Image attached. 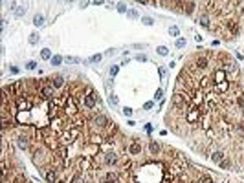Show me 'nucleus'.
Masks as SVG:
<instances>
[{
	"instance_id": "1",
	"label": "nucleus",
	"mask_w": 244,
	"mask_h": 183,
	"mask_svg": "<svg viewBox=\"0 0 244 183\" xmlns=\"http://www.w3.org/2000/svg\"><path fill=\"white\" fill-rule=\"evenodd\" d=\"M173 103L176 104V106H185V103H187V97L184 93H174V97H173Z\"/></svg>"
},
{
	"instance_id": "2",
	"label": "nucleus",
	"mask_w": 244,
	"mask_h": 183,
	"mask_svg": "<svg viewBox=\"0 0 244 183\" xmlns=\"http://www.w3.org/2000/svg\"><path fill=\"white\" fill-rule=\"evenodd\" d=\"M94 123L97 125V126H107V125H110L108 119H107L105 115H95V117H94Z\"/></svg>"
},
{
	"instance_id": "3",
	"label": "nucleus",
	"mask_w": 244,
	"mask_h": 183,
	"mask_svg": "<svg viewBox=\"0 0 244 183\" xmlns=\"http://www.w3.org/2000/svg\"><path fill=\"white\" fill-rule=\"evenodd\" d=\"M40 93H42V97H51L53 95V86H42L40 88Z\"/></svg>"
},
{
	"instance_id": "4",
	"label": "nucleus",
	"mask_w": 244,
	"mask_h": 183,
	"mask_svg": "<svg viewBox=\"0 0 244 183\" xmlns=\"http://www.w3.org/2000/svg\"><path fill=\"white\" fill-rule=\"evenodd\" d=\"M50 81H51V86H53V88H61V86L64 84V79H62L61 75H57V77H51Z\"/></svg>"
},
{
	"instance_id": "5",
	"label": "nucleus",
	"mask_w": 244,
	"mask_h": 183,
	"mask_svg": "<svg viewBox=\"0 0 244 183\" xmlns=\"http://www.w3.org/2000/svg\"><path fill=\"white\" fill-rule=\"evenodd\" d=\"M94 104H95V97H94V93L86 95V97H84V106H86V108H94Z\"/></svg>"
},
{
	"instance_id": "6",
	"label": "nucleus",
	"mask_w": 244,
	"mask_h": 183,
	"mask_svg": "<svg viewBox=\"0 0 244 183\" xmlns=\"http://www.w3.org/2000/svg\"><path fill=\"white\" fill-rule=\"evenodd\" d=\"M141 150H143V147H141L140 143H132L130 148H129V152H130V154H141Z\"/></svg>"
},
{
	"instance_id": "7",
	"label": "nucleus",
	"mask_w": 244,
	"mask_h": 183,
	"mask_svg": "<svg viewBox=\"0 0 244 183\" xmlns=\"http://www.w3.org/2000/svg\"><path fill=\"white\" fill-rule=\"evenodd\" d=\"M46 181H48V183H55V181H57V174L53 172V168L46 172Z\"/></svg>"
},
{
	"instance_id": "8",
	"label": "nucleus",
	"mask_w": 244,
	"mask_h": 183,
	"mask_svg": "<svg viewBox=\"0 0 244 183\" xmlns=\"http://www.w3.org/2000/svg\"><path fill=\"white\" fill-rule=\"evenodd\" d=\"M116 159H118V157H116V154H114V152H108L107 156H105V163H107V165H114Z\"/></svg>"
},
{
	"instance_id": "9",
	"label": "nucleus",
	"mask_w": 244,
	"mask_h": 183,
	"mask_svg": "<svg viewBox=\"0 0 244 183\" xmlns=\"http://www.w3.org/2000/svg\"><path fill=\"white\" fill-rule=\"evenodd\" d=\"M116 181H118V174L116 172H108L107 178H105V183H116Z\"/></svg>"
},
{
	"instance_id": "10",
	"label": "nucleus",
	"mask_w": 244,
	"mask_h": 183,
	"mask_svg": "<svg viewBox=\"0 0 244 183\" xmlns=\"http://www.w3.org/2000/svg\"><path fill=\"white\" fill-rule=\"evenodd\" d=\"M149 150H151V154H158L160 152V145H158L156 141H151L149 143Z\"/></svg>"
},
{
	"instance_id": "11",
	"label": "nucleus",
	"mask_w": 244,
	"mask_h": 183,
	"mask_svg": "<svg viewBox=\"0 0 244 183\" xmlns=\"http://www.w3.org/2000/svg\"><path fill=\"white\" fill-rule=\"evenodd\" d=\"M196 117H200V110H196V108H195V112H189V114H187V121L191 123V121H195Z\"/></svg>"
},
{
	"instance_id": "12",
	"label": "nucleus",
	"mask_w": 244,
	"mask_h": 183,
	"mask_svg": "<svg viewBox=\"0 0 244 183\" xmlns=\"http://www.w3.org/2000/svg\"><path fill=\"white\" fill-rule=\"evenodd\" d=\"M211 159H213V161H215V163H220V161H222V159H224V154H222V152H220V150H218V152H215L213 156H211Z\"/></svg>"
},
{
	"instance_id": "13",
	"label": "nucleus",
	"mask_w": 244,
	"mask_h": 183,
	"mask_svg": "<svg viewBox=\"0 0 244 183\" xmlns=\"http://www.w3.org/2000/svg\"><path fill=\"white\" fill-rule=\"evenodd\" d=\"M40 57H42V59H44V61H48V59L51 61V51H50L48 48H44V50H42V51H40Z\"/></svg>"
},
{
	"instance_id": "14",
	"label": "nucleus",
	"mask_w": 244,
	"mask_h": 183,
	"mask_svg": "<svg viewBox=\"0 0 244 183\" xmlns=\"http://www.w3.org/2000/svg\"><path fill=\"white\" fill-rule=\"evenodd\" d=\"M196 66H198V68H206V66H207V59H206V57H198Z\"/></svg>"
},
{
	"instance_id": "15",
	"label": "nucleus",
	"mask_w": 244,
	"mask_h": 183,
	"mask_svg": "<svg viewBox=\"0 0 244 183\" xmlns=\"http://www.w3.org/2000/svg\"><path fill=\"white\" fill-rule=\"evenodd\" d=\"M29 106H31V104H29L28 101H24V99H18V108H20V110H28Z\"/></svg>"
},
{
	"instance_id": "16",
	"label": "nucleus",
	"mask_w": 244,
	"mask_h": 183,
	"mask_svg": "<svg viewBox=\"0 0 244 183\" xmlns=\"http://www.w3.org/2000/svg\"><path fill=\"white\" fill-rule=\"evenodd\" d=\"M33 24H35V26H42V24H44V17H42V15H35Z\"/></svg>"
},
{
	"instance_id": "17",
	"label": "nucleus",
	"mask_w": 244,
	"mask_h": 183,
	"mask_svg": "<svg viewBox=\"0 0 244 183\" xmlns=\"http://www.w3.org/2000/svg\"><path fill=\"white\" fill-rule=\"evenodd\" d=\"M18 147H22V148L28 147V137H26V136H20V137H18Z\"/></svg>"
},
{
	"instance_id": "18",
	"label": "nucleus",
	"mask_w": 244,
	"mask_h": 183,
	"mask_svg": "<svg viewBox=\"0 0 244 183\" xmlns=\"http://www.w3.org/2000/svg\"><path fill=\"white\" fill-rule=\"evenodd\" d=\"M198 22L202 24L204 28H209V18H207L206 15H202V17H200V18H198Z\"/></svg>"
},
{
	"instance_id": "19",
	"label": "nucleus",
	"mask_w": 244,
	"mask_h": 183,
	"mask_svg": "<svg viewBox=\"0 0 244 183\" xmlns=\"http://www.w3.org/2000/svg\"><path fill=\"white\" fill-rule=\"evenodd\" d=\"M218 165H220V168H226V170H228V168H231V161H228V159H222Z\"/></svg>"
},
{
	"instance_id": "20",
	"label": "nucleus",
	"mask_w": 244,
	"mask_h": 183,
	"mask_svg": "<svg viewBox=\"0 0 244 183\" xmlns=\"http://www.w3.org/2000/svg\"><path fill=\"white\" fill-rule=\"evenodd\" d=\"M62 62V57L55 55V57H51V66H59V64Z\"/></svg>"
},
{
	"instance_id": "21",
	"label": "nucleus",
	"mask_w": 244,
	"mask_h": 183,
	"mask_svg": "<svg viewBox=\"0 0 244 183\" xmlns=\"http://www.w3.org/2000/svg\"><path fill=\"white\" fill-rule=\"evenodd\" d=\"M24 13H26V7H22V6H20L18 9H15V15H17V17H22Z\"/></svg>"
},
{
	"instance_id": "22",
	"label": "nucleus",
	"mask_w": 244,
	"mask_h": 183,
	"mask_svg": "<svg viewBox=\"0 0 244 183\" xmlns=\"http://www.w3.org/2000/svg\"><path fill=\"white\" fill-rule=\"evenodd\" d=\"M169 33H171L173 37H178V33H180V31H178V28H176V26H171V29H169Z\"/></svg>"
},
{
	"instance_id": "23",
	"label": "nucleus",
	"mask_w": 244,
	"mask_h": 183,
	"mask_svg": "<svg viewBox=\"0 0 244 183\" xmlns=\"http://www.w3.org/2000/svg\"><path fill=\"white\" fill-rule=\"evenodd\" d=\"M118 71H119V66H112V68H110V77H116Z\"/></svg>"
},
{
	"instance_id": "24",
	"label": "nucleus",
	"mask_w": 244,
	"mask_h": 183,
	"mask_svg": "<svg viewBox=\"0 0 244 183\" xmlns=\"http://www.w3.org/2000/svg\"><path fill=\"white\" fill-rule=\"evenodd\" d=\"M193 7H195L193 2H187V4H185V13H191V11H193Z\"/></svg>"
},
{
	"instance_id": "25",
	"label": "nucleus",
	"mask_w": 244,
	"mask_h": 183,
	"mask_svg": "<svg viewBox=\"0 0 244 183\" xmlns=\"http://www.w3.org/2000/svg\"><path fill=\"white\" fill-rule=\"evenodd\" d=\"M156 51H158V53H160V55H167V51H169V50H167L165 46H160V48H158Z\"/></svg>"
},
{
	"instance_id": "26",
	"label": "nucleus",
	"mask_w": 244,
	"mask_h": 183,
	"mask_svg": "<svg viewBox=\"0 0 244 183\" xmlns=\"http://www.w3.org/2000/svg\"><path fill=\"white\" fill-rule=\"evenodd\" d=\"M141 22H143L145 26H151V24H152V18H149V17H145V18H141Z\"/></svg>"
},
{
	"instance_id": "27",
	"label": "nucleus",
	"mask_w": 244,
	"mask_h": 183,
	"mask_svg": "<svg viewBox=\"0 0 244 183\" xmlns=\"http://www.w3.org/2000/svg\"><path fill=\"white\" fill-rule=\"evenodd\" d=\"M184 46H185V40L184 39H178L176 40V48H184Z\"/></svg>"
},
{
	"instance_id": "28",
	"label": "nucleus",
	"mask_w": 244,
	"mask_h": 183,
	"mask_svg": "<svg viewBox=\"0 0 244 183\" xmlns=\"http://www.w3.org/2000/svg\"><path fill=\"white\" fill-rule=\"evenodd\" d=\"M200 183H213V179H211L209 176H202V179H200Z\"/></svg>"
},
{
	"instance_id": "29",
	"label": "nucleus",
	"mask_w": 244,
	"mask_h": 183,
	"mask_svg": "<svg viewBox=\"0 0 244 183\" xmlns=\"http://www.w3.org/2000/svg\"><path fill=\"white\" fill-rule=\"evenodd\" d=\"M37 42V33H31L29 35V44H35Z\"/></svg>"
},
{
	"instance_id": "30",
	"label": "nucleus",
	"mask_w": 244,
	"mask_h": 183,
	"mask_svg": "<svg viewBox=\"0 0 244 183\" xmlns=\"http://www.w3.org/2000/svg\"><path fill=\"white\" fill-rule=\"evenodd\" d=\"M123 114H125L127 117H130V115H132V108H127V106H125V108H123Z\"/></svg>"
},
{
	"instance_id": "31",
	"label": "nucleus",
	"mask_w": 244,
	"mask_h": 183,
	"mask_svg": "<svg viewBox=\"0 0 244 183\" xmlns=\"http://www.w3.org/2000/svg\"><path fill=\"white\" fill-rule=\"evenodd\" d=\"M35 66H37V62H33V61H29V62L26 64V68H28V70H33Z\"/></svg>"
},
{
	"instance_id": "32",
	"label": "nucleus",
	"mask_w": 244,
	"mask_h": 183,
	"mask_svg": "<svg viewBox=\"0 0 244 183\" xmlns=\"http://www.w3.org/2000/svg\"><path fill=\"white\" fill-rule=\"evenodd\" d=\"M118 11H119V13H125V11H127V6H125V4H119V6H118Z\"/></svg>"
},
{
	"instance_id": "33",
	"label": "nucleus",
	"mask_w": 244,
	"mask_h": 183,
	"mask_svg": "<svg viewBox=\"0 0 244 183\" xmlns=\"http://www.w3.org/2000/svg\"><path fill=\"white\" fill-rule=\"evenodd\" d=\"M101 61V55H94V57H90V62H99Z\"/></svg>"
},
{
	"instance_id": "34",
	"label": "nucleus",
	"mask_w": 244,
	"mask_h": 183,
	"mask_svg": "<svg viewBox=\"0 0 244 183\" xmlns=\"http://www.w3.org/2000/svg\"><path fill=\"white\" fill-rule=\"evenodd\" d=\"M162 95H163V90H156V95H154V99H162Z\"/></svg>"
},
{
	"instance_id": "35",
	"label": "nucleus",
	"mask_w": 244,
	"mask_h": 183,
	"mask_svg": "<svg viewBox=\"0 0 244 183\" xmlns=\"http://www.w3.org/2000/svg\"><path fill=\"white\" fill-rule=\"evenodd\" d=\"M64 61H66V62H79V59H77V57H66Z\"/></svg>"
},
{
	"instance_id": "36",
	"label": "nucleus",
	"mask_w": 244,
	"mask_h": 183,
	"mask_svg": "<svg viewBox=\"0 0 244 183\" xmlns=\"http://www.w3.org/2000/svg\"><path fill=\"white\" fill-rule=\"evenodd\" d=\"M110 103L116 104V103H118V97H116V95H110Z\"/></svg>"
},
{
	"instance_id": "37",
	"label": "nucleus",
	"mask_w": 244,
	"mask_h": 183,
	"mask_svg": "<svg viewBox=\"0 0 244 183\" xmlns=\"http://www.w3.org/2000/svg\"><path fill=\"white\" fill-rule=\"evenodd\" d=\"M143 108H145V110H151V108H152V103H145Z\"/></svg>"
},
{
	"instance_id": "38",
	"label": "nucleus",
	"mask_w": 244,
	"mask_h": 183,
	"mask_svg": "<svg viewBox=\"0 0 244 183\" xmlns=\"http://www.w3.org/2000/svg\"><path fill=\"white\" fill-rule=\"evenodd\" d=\"M239 106H240V108L244 110V99H242V97H239Z\"/></svg>"
},
{
	"instance_id": "39",
	"label": "nucleus",
	"mask_w": 244,
	"mask_h": 183,
	"mask_svg": "<svg viewBox=\"0 0 244 183\" xmlns=\"http://www.w3.org/2000/svg\"><path fill=\"white\" fill-rule=\"evenodd\" d=\"M136 59H138V61H141V62H143V61H147V57H145V55H138Z\"/></svg>"
},
{
	"instance_id": "40",
	"label": "nucleus",
	"mask_w": 244,
	"mask_h": 183,
	"mask_svg": "<svg viewBox=\"0 0 244 183\" xmlns=\"http://www.w3.org/2000/svg\"><path fill=\"white\" fill-rule=\"evenodd\" d=\"M61 183H62V181H61Z\"/></svg>"
}]
</instances>
